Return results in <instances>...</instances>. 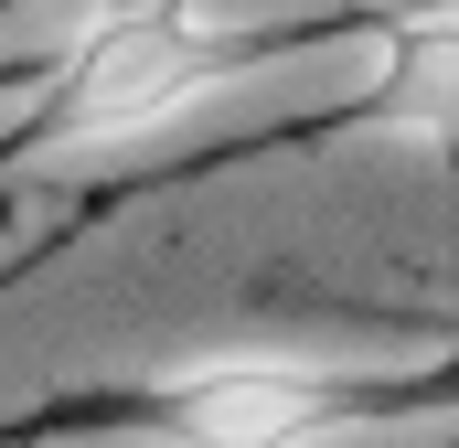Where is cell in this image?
<instances>
[{"mask_svg": "<svg viewBox=\"0 0 459 448\" xmlns=\"http://www.w3.org/2000/svg\"><path fill=\"white\" fill-rule=\"evenodd\" d=\"M11 86H32V75H0V97H11Z\"/></svg>", "mask_w": 459, "mask_h": 448, "instance_id": "cell-4", "label": "cell"}, {"mask_svg": "<svg viewBox=\"0 0 459 448\" xmlns=\"http://www.w3.org/2000/svg\"><path fill=\"white\" fill-rule=\"evenodd\" d=\"M363 86L321 108L299 139H385V150H459V0H385L363 11Z\"/></svg>", "mask_w": 459, "mask_h": 448, "instance_id": "cell-3", "label": "cell"}, {"mask_svg": "<svg viewBox=\"0 0 459 448\" xmlns=\"http://www.w3.org/2000/svg\"><path fill=\"white\" fill-rule=\"evenodd\" d=\"M459 417V352L428 363H321V352H182L160 374H108L22 406L0 448H342L363 427Z\"/></svg>", "mask_w": 459, "mask_h": 448, "instance_id": "cell-1", "label": "cell"}, {"mask_svg": "<svg viewBox=\"0 0 459 448\" xmlns=\"http://www.w3.org/2000/svg\"><path fill=\"white\" fill-rule=\"evenodd\" d=\"M332 32H363V11L289 22V32H225L204 0H97L54 43L32 117L11 139V171H54V160H86V150H139V139L182 128L204 97H225V86L289 65L299 43H332Z\"/></svg>", "mask_w": 459, "mask_h": 448, "instance_id": "cell-2", "label": "cell"}]
</instances>
